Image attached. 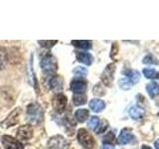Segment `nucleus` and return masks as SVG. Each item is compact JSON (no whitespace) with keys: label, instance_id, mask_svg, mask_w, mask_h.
<instances>
[{"label":"nucleus","instance_id":"nucleus-1","mask_svg":"<svg viewBox=\"0 0 159 149\" xmlns=\"http://www.w3.org/2000/svg\"><path fill=\"white\" fill-rule=\"evenodd\" d=\"M43 119V109L38 103H30L27 107V120L30 124L37 125Z\"/></svg>","mask_w":159,"mask_h":149},{"label":"nucleus","instance_id":"nucleus-2","mask_svg":"<svg viewBox=\"0 0 159 149\" xmlns=\"http://www.w3.org/2000/svg\"><path fill=\"white\" fill-rule=\"evenodd\" d=\"M41 68L44 73L52 74L57 71V61L52 54H47L41 60Z\"/></svg>","mask_w":159,"mask_h":149},{"label":"nucleus","instance_id":"nucleus-3","mask_svg":"<svg viewBox=\"0 0 159 149\" xmlns=\"http://www.w3.org/2000/svg\"><path fill=\"white\" fill-rule=\"evenodd\" d=\"M78 141L80 144L87 149H92L94 146V139L86 129H80L78 131Z\"/></svg>","mask_w":159,"mask_h":149},{"label":"nucleus","instance_id":"nucleus-4","mask_svg":"<svg viewBox=\"0 0 159 149\" xmlns=\"http://www.w3.org/2000/svg\"><path fill=\"white\" fill-rule=\"evenodd\" d=\"M67 102H68L67 97L65 96V94H63L61 93H56V96L53 97V101H52L54 111L58 113H63L65 108H66Z\"/></svg>","mask_w":159,"mask_h":149},{"label":"nucleus","instance_id":"nucleus-5","mask_svg":"<svg viewBox=\"0 0 159 149\" xmlns=\"http://www.w3.org/2000/svg\"><path fill=\"white\" fill-rule=\"evenodd\" d=\"M47 145L51 149H67L69 147V142L61 135H56L50 138Z\"/></svg>","mask_w":159,"mask_h":149},{"label":"nucleus","instance_id":"nucleus-6","mask_svg":"<svg viewBox=\"0 0 159 149\" xmlns=\"http://www.w3.org/2000/svg\"><path fill=\"white\" fill-rule=\"evenodd\" d=\"M1 142L5 149H23V144L10 135H3L1 137Z\"/></svg>","mask_w":159,"mask_h":149},{"label":"nucleus","instance_id":"nucleus-7","mask_svg":"<svg viewBox=\"0 0 159 149\" xmlns=\"http://www.w3.org/2000/svg\"><path fill=\"white\" fill-rule=\"evenodd\" d=\"M20 111H21V109H20L19 107H17L16 109H14V111L1 122V126L3 128H9V127L15 125V124L19 121Z\"/></svg>","mask_w":159,"mask_h":149},{"label":"nucleus","instance_id":"nucleus-8","mask_svg":"<svg viewBox=\"0 0 159 149\" xmlns=\"http://www.w3.org/2000/svg\"><path fill=\"white\" fill-rule=\"evenodd\" d=\"M116 71V65L114 64H109L104 69V71L102 74V81L104 84L107 86H111L112 81H113V74Z\"/></svg>","mask_w":159,"mask_h":149},{"label":"nucleus","instance_id":"nucleus-9","mask_svg":"<svg viewBox=\"0 0 159 149\" xmlns=\"http://www.w3.org/2000/svg\"><path fill=\"white\" fill-rule=\"evenodd\" d=\"M17 136L21 140H30L33 136V129L30 125H22L18 128L17 130Z\"/></svg>","mask_w":159,"mask_h":149},{"label":"nucleus","instance_id":"nucleus-10","mask_svg":"<svg viewBox=\"0 0 159 149\" xmlns=\"http://www.w3.org/2000/svg\"><path fill=\"white\" fill-rule=\"evenodd\" d=\"M49 88L55 92H61L64 87V79L59 76H53L49 79Z\"/></svg>","mask_w":159,"mask_h":149},{"label":"nucleus","instance_id":"nucleus-11","mask_svg":"<svg viewBox=\"0 0 159 149\" xmlns=\"http://www.w3.org/2000/svg\"><path fill=\"white\" fill-rule=\"evenodd\" d=\"M88 84L82 79H75L71 83V89L75 93H84L87 91Z\"/></svg>","mask_w":159,"mask_h":149},{"label":"nucleus","instance_id":"nucleus-12","mask_svg":"<svg viewBox=\"0 0 159 149\" xmlns=\"http://www.w3.org/2000/svg\"><path fill=\"white\" fill-rule=\"evenodd\" d=\"M133 135L130 131V129H126L124 128L121 130L120 134L118 136V143L121 144V145H125L127 143H130L133 139Z\"/></svg>","mask_w":159,"mask_h":149},{"label":"nucleus","instance_id":"nucleus-13","mask_svg":"<svg viewBox=\"0 0 159 149\" xmlns=\"http://www.w3.org/2000/svg\"><path fill=\"white\" fill-rule=\"evenodd\" d=\"M76 56H77V60L79 62H81L84 65H88V66L92 65V63L93 61V56L88 52H77Z\"/></svg>","mask_w":159,"mask_h":149},{"label":"nucleus","instance_id":"nucleus-14","mask_svg":"<svg viewBox=\"0 0 159 149\" xmlns=\"http://www.w3.org/2000/svg\"><path fill=\"white\" fill-rule=\"evenodd\" d=\"M89 107H91V109L93 112H101L106 107V103L102 99L94 98L89 102Z\"/></svg>","mask_w":159,"mask_h":149},{"label":"nucleus","instance_id":"nucleus-15","mask_svg":"<svg viewBox=\"0 0 159 149\" xmlns=\"http://www.w3.org/2000/svg\"><path fill=\"white\" fill-rule=\"evenodd\" d=\"M129 115L133 119H141L144 116V109L140 106H132L129 109Z\"/></svg>","mask_w":159,"mask_h":149},{"label":"nucleus","instance_id":"nucleus-16","mask_svg":"<svg viewBox=\"0 0 159 149\" xmlns=\"http://www.w3.org/2000/svg\"><path fill=\"white\" fill-rule=\"evenodd\" d=\"M72 44L75 47L83 50H89L92 48V41H87V40H73Z\"/></svg>","mask_w":159,"mask_h":149},{"label":"nucleus","instance_id":"nucleus-17","mask_svg":"<svg viewBox=\"0 0 159 149\" xmlns=\"http://www.w3.org/2000/svg\"><path fill=\"white\" fill-rule=\"evenodd\" d=\"M89 111L88 109H78V111L75 112V117L79 121V122H84L89 118Z\"/></svg>","mask_w":159,"mask_h":149},{"label":"nucleus","instance_id":"nucleus-18","mask_svg":"<svg viewBox=\"0 0 159 149\" xmlns=\"http://www.w3.org/2000/svg\"><path fill=\"white\" fill-rule=\"evenodd\" d=\"M124 74L126 76V79H128L133 84H136L139 79H140V74L137 71H132V70H128V71L124 72Z\"/></svg>","mask_w":159,"mask_h":149},{"label":"nucleus","instance_id":"nucleus-19","mask_svg":"<svg viewBox=\"0 0 159 149\" xmlns=\"http://www.w3.org/2000/svg\"><path fill=\"white\" fill-rule=\"evenodd\" d=\"M9 58H8V53L7 50L5 48H0V70H3L8 64Z\"/></svg>","mask_w":159,"mask_h":149},{"label":"nucleus","instance_id":"nucleus-20","mask_svg":"<svg viewBox=\"0 0 159 149\" xmlns=\"http://www.w3.org/2000/svg\"><path fill=\"white\" fill-rule=\"evenodd\" d=\"M146 91H147L148 94L151 97H154L155 96H157L158 92H159V86H158V84L156 82L149 83L147 86H146Z\"/></svg>","mask_w":159,"mask_h":149},{"label":"nucleus","instance_id":"nucleus-21","mask_svg":"<svg viewBox=\"0 0 159 149\" xmlns=\"http://www.w3.org/2000/svg\"><path fill=\"white\" fill-rule=\"evenodd\" d=\"M73 102L75 106H83L87 102V97L84 93H76L73 97Z\"/></svg>","mask_w":159,"mask_h":149},{"label":"nucleus","instance_id":"nucleus-22","mask_svg":"<svg viewBox=\"0 0 159 149\" xmlns=\"http://www.w3.org/2000/svg\"><path fill=\"white\" fill-rule=\"evenodd\" d=\"M143 74L147 79H158L159 74L154 69H143Z\"/></svg>","mask_w":159,"mask_h":149},{"label":"nucleus","instance_id":"nucleus-23","mask_svg":"<svg viewBox=\"0 0 159 149\" xmlns=\"http://www.w3.org/2000/svg\"><path fill=\"white\" fill-rule=\"evenodd\" d=\"M118 86L120 87L122 89H129V88H131V87L133 86V84L129 81L128 79H119V82H118Z\"/></svg>","mask_w":159,"mask_h":149},{"label":"nucleus","instance_id":"nucleus-24","mask_svg":"<svg viewBox=\"0 0 159 149\" xmlns=\"http://www.w3.org/2000/svg\"><path fill=\"white\" fill-rule=\"evenodd\" d=\"M144 64H146V65H157V59L154 57V55L152 54H148L146 55L145 57H144L143 59V61H142Z\"/></svg>","mask_w":159,"mask_h":149},{"label":"nucleus","instance_id":"nucleus-25","mask_svg":"<svg viewBox=\"0 0 159 149\" xmlns=\"http://www.w3.org/2000/svg\"><path fill=\"white\" fill-rule=\"evenodd\" d=\"M108 127V123L106 121V120H103V121H99L98 123V125L97 127V129L94 131H96L98 134H101V133H103L104 131L107 130Z\"/></svg>","mask_w":159,"mask_h":149},{"label":"nucleus","instance_id":"nucleus-26","mask_svg":"<svg viewBox=\"0 0 159 149\" xmlns=\"http://www.w3.org/2000/svg\"><path fill=\"white\" fill-rule=\"evenodd\" d=\"M73 73L75 76H77V77H84L88 74V71H87V69L84 67H77L73 71Z\"/></svg>","mask_w":159,"mask_h":149},{"label":"nucleus","instance_id":"nucleus-27","mask_svg":"<svg viewBox=\"0 0 159 149\" xmlns=\"http://www.w3.org/2000/svg\"><path fill=\"white\" fill-rule=\"evenodd\" d=\"M99 121H101V120H99V118H98V117L93 116V117L91 118V120L89 121L88 125H89V128L93 129V130H96L97 127H98V123H99Z\"/></svg>","mask_w":159,"mask_h":149},{"label":"nucleus","instance_id":"nucleus-28","mask_svg":"<svg viewBox=\"0 0 159 149\" xmlns=\"http://www.w3.org/2000/svg\"><path fill=\"white\" fill-rule=\"evenodd\" d=\"M38 43L41 45L42 47L50 49V48H52L53 46H55V45L58 43V41H57V40H52V41H43V40H41V41H38Z\"/></svg>","mask_w":159,"mask_h":149},{"label":"nucleus","instance_id":"nucleus-29","mask_svg":"<svg viewBox=\"0 0 159 149\" xmlns=\"http://www.w3.org/2000/svg\"><path fill=\"white\" fill-rule=\"evenodd\" d=\"M113 141H114V134L112 132L107 133V135L103 137V139H102L103 144H111V143Z\"/></svg>","mask_w":159,"mask_h":149},{"label":"nucleus","instance_id":"nucleus-30","mask_svg":"<svg viewBox=\"0 0 159 149\" xmlns=\"http://www.w3.org/2000/svg\"><path fill=\"white\" fill-rule=\"evenodd\" d=\"M99 92H102V96L106 93H104V91H103V88H102V84H98V86H96L93 88V93H96V94H98V96H101V93H99Z\"/></svg>","mask_w":159,"mask_h":149},{"label":"nucleus","instance_id":"nucleus-31","mask_svg":"<svg viewBox=\"0 0 159 149\" xmlns=\"http://www.w3.org/2000/svg\"><path fill=\"white\" fill-rule=\"evenodd\" d=\"M117 54V46H116V43H113V47L111 49V57L114 58V56Z\"/></svg>","mask_w":159,"mask_h":149},{"label":"nucleus","instance_id":"nucleus-32","mask_svg":"<svg viewBox=\"0 0 159 149\" xmlns=\"http://www.w3.org/2000/svg\"><path fill=\"white\" fill-rule=\"evenodd\" d=\"M102 149H114V147L111 145V144H103Z\"/></svg>","mask_w":159,"mask_h":149},{"label":"nucleus","instance_id":"nucleus-33","mask_svg":"<svg viewBox=\"0 0 159 149\" xmlns=\"http://www.w3.org/2000/svg\"><path fill=\"white\" fill-rule=\"evenodd\" d=\"M141 149H152L151 147H149V146H147V145H142L141 146Z\"/></svg>","mask_w":159,"mask_h":149},{"label":"nucleus","instance_id":"nucleus-34","mask_svg":"<svg viewBox=\"0 0 159 149\" xmlns=\"http://www.w3.org/2000/svg\"><path fill=\"white\" fill-rule=\"evenodd\" d=\"M155 148H156V149H158V141H156V142H155Z\"/></svg>","mask_w":159,"mask_h":149}]
</instances>
